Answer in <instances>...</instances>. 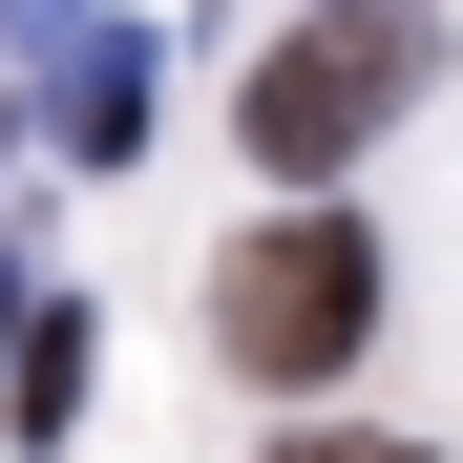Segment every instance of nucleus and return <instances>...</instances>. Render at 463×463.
Returning a JSON list of instances; mask_svg holds the SVG:
<instances>
[{"mask_svg": "<svg viewBox=\"0 0 463 463\" xmlns=\"http://www.w3.org/2000/svg\"><path fill=\"white\" fill-rule=\"evenodd\" d=\"M274 463H421V442H274Z\"/></svg>", "mask_w": 463, "mask_h": 463, "instance_id": "obj_5", "label": "nucleus"}, {"mask_svg": "<svg viewBox=\"0 0 463 463\" xmlns=\"http://www.w3.org/2000/svg\"><path fill=\"white\" fill-rule=\"evenodd\" d=\"M421 63H442L421 0H317V22L253 63V106H232V127H253V169H295V211H317V169H358V147L421 106Z\"/></svg>", "mask_w": 463, "mask_h": 463, "instance_id": "obj_2", "label": "nucleus"}, {"mask_svg": "<svg viewBox=\"0 0 463 463\" xmlns=\"http://www.w3.org/2000/svg\"><path fill=\"white\" fill-rule=\"evenodd\" d=\"M22 337H43V317H22V274H0V379H22Z\"/></svg>", "mask_w": 463, "mask_h": 463, "instance_id": "obj_6", "label": "nucleus"}, {"mask_svg": "<svg viewBox=\"0 0 463 463\" xmlns=\"http://www.w3.org/2000/svg\"><path fill=\"white\" fill-rule=\"evenodd\" d=\"M0 421H22V442H63V421H85V317H43V337H22V379H0Z\"/></svg>", "mask_w": 463, "mask_h": 463, "instance_id": "obj_4", "label": "nucleus"}, {"mask_svg": "<svg viewBox=\"0 0 463 463\" xmlns=\"http://www.w3.org/2000/svg\"><path fill=\"white\" fill-rule=\"evenodd\" d=\"M358 337H379V232H358L337 190H317V211H253V232L211 253V358H232V379L317 401Z\"/></svg>", "mask_w": 463, "mask_h": 463, "instance_id": "obj_1", "label": "nucleus"}, {"mask_svg": "<svg viewBox=\"0 0 463 463\" xmlns=\"http://www.w3.org/2000/svg\"><path fill=\"white\" fill-rule=\"evenodd\" d=\"M43 106H63V147H85V169H127V127H147V22H106Z\"/></svg>", "mask_w": 463, "mask_h": 463, "instance_id": "obj_3", "label": "nucleus"}]
</instances>
